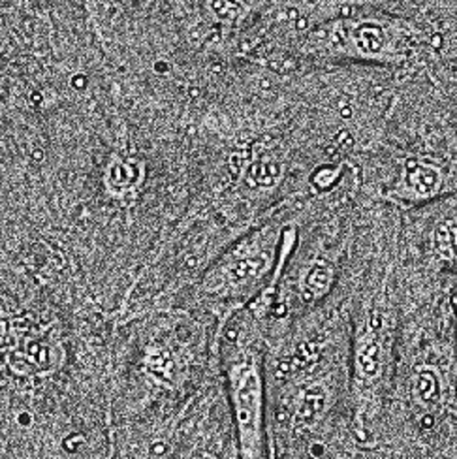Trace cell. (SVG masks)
Masks as SVG:
<instances>
[{
    "label": "cell",
    "instance_id": "cell-1",
    "mask_svg": "<svg viewBox=\"0 0 457 459\" xmlns=\"http://www.w3.org/2000/svg\"><path fill=\"white\" fill-rule=\"evenodd\" d=\"M455 74H399L375 145L356 162L359 196L410 212L455 196Z\"/></svg>",
    "mask_w": 457,
    "mask_h": 459
},
{
    "label": "cell",
    "instance_id": "cell-2",
    "mask_svg": "<svg viewBox=\"0 0 457 459\" xmlns=\"http://www.w3.org/2000/svg\"><path fill=\"white\" fill-rule=\"evenodd\" d=\"M453 0L349 3L316 25L296 53L299 66L356 65L395 74H455Z\"/></svg>",
    "mask_w": 457,
    "mask_h": 459
},
{
    "label": "cell",
    "instance_id": "cell-3",
    "mask_svg": "<svg viewBox=\"0 0 457 459\" xmlns=\"http://www.w3.org/2000/svg\"><path fill=\"white\" fill-rule=\"evenodd\" d=\"M395 232L371 258L345 307L350 426L359 441H367L384 412L401 337V296L393 267Z\"/></svg>",
    "mask_w": 457,
    "mask_h": 459
},
{
    "label": "cell",
    "instance_id": "cell-4",
    "mask_svg": "<svg viewBox=\"0 0 457 459\" xmlns=\"http://www.w3.org/2000/svg\"><path fill=\"white\" fill-rule=\"evenodd\" d=\"M299 205L282 209L228 245L207 270L166 307L211 320L220 337L226 322L277 281L296 243Z\"/></svg>",
    "mask_w": 457,
    "mask_h": 459
},
{
    "label": "cell",
    "instance_id": "cell-5",
    "mask_svg": "<svg viewBox=\"0 0 457 459\" xmlns=\"http://www.w3.org/2000/svg\"><path fill=\"white\" fill-rule=\"evenodd\" d=\"M268 344L260 324L241 311L219 337L217 366L236 435L237 459H270Z\"/></svg>",
    "mask_w": 457,
    "mask_h": 459
},
{
    "label": "cell",
    "instance_id": "cell-6",
    "mask_svg": "<svg viewBox=\"0 0 457 459\" xmlns=\"http://www.w3.org/2000/svg\"><path fill=\"white\" fill-rule=\"evenodd\" d=\"M12 371L23 377H47L59 371L66 361V349L61 333L49 326L19 341L8 354Z\"/></svg>",
    "mask_w": 457,
    "mask_h": 459
}]
</instances>
